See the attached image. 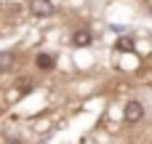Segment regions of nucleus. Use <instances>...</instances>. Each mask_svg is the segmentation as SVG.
Returning a JSON list of instances; mask_svg holds the SVG:
<instances>
[{
    "mask_svg": "<svg viewBox=\"0 0 152 144\" xmlns=\"http://www.w3.org/2000/svg\"><path fill=\"white\" fill-rule=\"evenodd\" d=\"M118 51L131 53V51H134V40H131V37H120V40H118Z\"/></svg>",
    "mask_w": 152,
    "mask_h": 144,
    "instance_id": "nucleus-6",
    "label": "nucleus"
},
{
    "mask_svg": "<svg viewBox=\"0 0 152 144\" xmlns=\"http://www.w3.org/2000/svg\"><path fill=\"white\" fill-rule=\"evenodd\" d=\"M13 64H16V56H13V51H0V72H8V69H13Z\"/></svg>",
    "mask_w": 152,
    "mask_h": 144,
    "instance_id": "nucleus-4",
    "label": "nucleus"
},
{
    "mask_svg": "<svg viewBox=\"0 0 152 144\" xmlns=\"http://www.w3.org/2000/svg\"><path fill=\"white\" fill-rule=\"evenodd\" d=\"M32 13L35 16H51L53 13V3L51 0H35L32 3Z\"/></svg>",
    "mask_w": 152,
    "mask_h": 144,
    "instance_id": "nucleus-2",
    "label": "nucleus"
},
{
    "mask_svg": "<svg viewBox=\"0 0 152 144\" xmlns=\"http://www.w3.org/2000/svg\"><path fill=\"white\" fill-rule=\"evenodd\" d=\"M72 45H77V48L91 45V32H88V29H77V32L72 35Z\"/></svg>",
    "mask_w": 152,
    "mask_h": 144,
    "instance_id": "nucleus-3",
    "label": "nucleus"
},
{
    "mask_svg": "<svg viewBox=\"0 0 152 144\" xmlns=\"http://www.w3.org/2000/svg\"><path fill=\"white\" fill-rule=\"evenodd\" d=\"M35 64H37V69H51V67H53V56H51V53H37Z\"/></svg>",
    "mask_w": 152,
    "mask_h": 144,
    "instance_id": "nucleus-5",
    "label": "nucleus"
},
{
    "mask_svg": "<svg viewBox=\"0 0 152 144\" xmlns=\"http://www.w3.org/2000/svg\"><path fill=\"white\" fill-rule=\"evenodd\" d=\"M123 118H126V123H139V120L144 118V104H142V102H128Z\"/></svg>",
    "mask_w": 152,
    "mask_h": 144,
    "instance_id": "nucleus-1",
    "label": "nucleus"
}]
</instances>
